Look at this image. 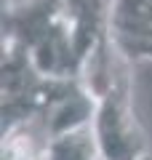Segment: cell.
Segmentation results:
<instances>
[{"label":"cell","instance_id":"cell-5","mask_svg":"<svg viewBox=\"0 0 152 160\" xmlns=\"http://www.w3.org/2000/svg\"><path fill=\"white\" fill-rule=\"evenodd\" d=\"M144 160H152V152H147V155H144Z\"/></svg>","mask_w":152,"mask_h":160},{"label":"cell","instance_id":"cell-2","mask_svg":"<svg viewBox=\"0 0 152 160\" xmlns=\"http://www.w3.org/2000/svg\"><path fill=\"white\" fill-rule=\"evenodd\" d=\"M94 131L107 160H141L149 147L131 96V62L118 56L112 83L96 102Z\"/></svg>","mask_w":152,"mask_h":160},{"label":"cell","instance_id":"cell-4","mask_svg":"<svg viewBox=\"0 0 152 160\" xmlns=\"http://www.w3.org/2000/svg\"><path fill=\"white\" fill-rule=\"evenodd\" d=\"M115 51L125 62H152V29H134V32H112Z\"/></svg>","mask_w":152,"mask_h":160},{"label":"cell","instance_id":"cell-3","mask_svg":"<svg viewBox=\"0 0 152 160\" xmlns=\"http://www.w3.org/2000/svg\"><path fill=\"white\" fill-rule=\"evenodd\" d=\"M43 160H107V158L99 147L94 123H88L83 128H75V131H67L62 136L48 139Z\"/></svg>","mask_w":152,"mask_h":160},{"label":"cell","instance_id":"cell-1","mask_svg":"<svg viewBox=\"0 0 152 160\" xmlns=\"http://www.w3.org/2000/svg\"><path fill=\"white\" fill-rule=\"evenodd\" d=\"M3 40L24 48L48 78H80L67 0H6Z\"/></svg>","mask_w":152,"mask_h":160}]
</instances>
